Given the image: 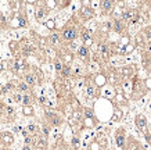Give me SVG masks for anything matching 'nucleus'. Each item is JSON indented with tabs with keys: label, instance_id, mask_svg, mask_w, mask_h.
Masks as SVG:
<instances>
[{
	"label": "nucleus",
	"instance_id": "1",
	"mask_svg": "<svg viewBox=\"0 0 151 150\" xmlns=\"http://www.w3.org/2000/svg\"><path fill=\"white\" fill-rule=\"evenodd\" d=\"M76 36H78V32H76V29H74V28H67V29L63 32V38L65 40H68V42H72L74 39H76Z\"/></svg>",
	"mask_w": 151,
	"mask_h": 150
},
{
	"label": "nucleus",
	"instance_id": "2",
	"mask_svg": "<svg viewBox=\"0 0 151 150\" xmlns=\"http://www.w3.org/2000/svg\"><path fill=\"white\" fill-rule=\"evenodd\" d=\"M46 117H47V119L50 121V124H51V125H56V126H57V125H60L61 122H63V121H61V118H60V117L57 115L56 112L47 111V112H46Z\"/></svg>",
	"mask_w": 151,
	"mask_h": 150
},
{
	"label": "nucleus",
	"instance_id": "3",
	"mask_svg": "<svg viewBox=\"0 0 151 150\" xmlns=\"http://www.w3.org/2000/svg\"><path fill=\"white\" fill-rule=\"evenodd\" d=\"M78 54L81 58H88L89 56V49L86 46H81V47H78Z\"/></svg>",
	"mask_w": 151,
	"mask_h": 150
},
{
	"label": "nucleus",
	"instance_id": "4",
	"mask_svg": "<svg viewBox=\"0 0 151 150\" xmlns=\"http://www.w3.org/2000/svg\"><path fill=\"white\" fill-rule=\"evenodd\" d=\"M25 83L28 85V86H33V85L36 83V78H35L33 75H31V74L25 75Z\"/></svg>",
	"mask_w": 151,
	"mask_h": 150
},
{
	"label": "nucleus",
	"instance_id": "5",
	"mask_svg": "<svg viewBox=\"0 0 151 150\" xmlns=\"http://www.w3.org/2000/svg\"><path fill=\"white\" fill-rule=\"evenodd\" d=\"M101 8H103L104 11L111 10V8H112V1H108V0H105V1H101Z\"/></svg>",
	"mask_w": 151,
	"mask_h": 150
},
{
	"label": "nucleus",
	"instance_id": "6",
	"mask_svg": "<svg viewBox=\"0 0 151 150\" xmlns=\"http://www.w3.org/2000/svg\"><path fill=\"white\" fill-rule=\"evenodd\" d=\"M115 142H117V146L123 147V146H125V136H123V135H118L117 139H115Z\"/></svg>",
	"mask_w": 151,
	"mask_h": 150
},
{
	"label": "nucleus",
	"instance_id": "7",
	"mask_svg": "<svg viewBox=\"0 0 151 150\" xmlns=\"http://www.w3.org/2000/svg\"><path fill=\"white\" fill-rule=\"evenodd\" d=\"M47 12H46V10L44 8H39L38 11H36V19L38 21H42V19L44 18V15H46Z\"/></svg>",
	"mask_w": 151,
	"mask_h": 150
},
{
	"label": "nucleus",
	"instance_id": "8",
	"mask_svg": "<svg viewBox=\"0 0 151 150\" xmlns=\"http://www.w3.org/2000/svg\"><path fill=\"white\" fill-rule=\"evenodd\" d=\"M136 121H137V126H139V128H140V129H144V128H145V119H144V117L139 115Z\"/></svg>",
	"mask_w": 151,
	"mask_h": 150
},
{
	"label": "nucleus",
	"instance_id": "9",
	"mask_svg": "<svg viewBox=\"0 0 151 150\" xmlns=\"http://www.w3.org/2000/svg\"><path fill=\"white\" fill-rule=\"evenodd\" d=\"M58 42H60V35H58V33H53V35L50 36V43L57 44Z\"/></svg>",
	"mask_w": 151,
	"mask_h": 150
},
{
	"label": "nucleus",
	"instance_id": "10",
	"mask_svg": "<svg viewBox=\"0 0 151 150\" xmlns=\"http://www.w3.org/2000/svg\"><path fill=\"white\" fill-rule=\"evenodd\" d=\"M114 29L118 32V33H121L122 29H123V25H122V22H121V21H117V22L114 24Z\"/></svg>",
	"mask_w": 151,
	"mask_h": 150
},
{
	"label": "nucleus",
	"instance_id": "11",
	"mask_svg": "<svg viewBox=\"0 0 151 150\" xmlns=\"http://www.w3.org/2000/svg\"><path fill=\"white\" fill-rule=\"evenodd\" d=\"M132 15H133V12H130V11H125L123 14H122V19H123V21H128V19L132 18Z\"/></svg>",
	"mask_w": 151,
	"mask_h": 150
},
{
	"label": "nucleus",
	"instance_id": "12",
	"mask_svg": "<svg viewBox=\"0 0 151 150\" xmlns=\"http://www.w3.org/2000/svg\"><path fill=\"white\" fill-rule=\"evenodd\" d=\"M22 103H24L25 106H29V104H31V96L24 94V96H22Z\"/></svg>",
	"mask_w": 151,
	"mask_h": 150
},
{
	"label": "nucleus",
	"instance_id": "13",
	"mask_svg": "<svg viewBox=\"0 0 151 150\" xmlns=\"http://www.w3.org/2000/svg\"><path fill=\"white\" fill-rule=\"evenodd\" d=\"M63 74H64V76H69V74H71V67H68V65L63 67Z\"/></svg>",
	"mask_w": 151,
	"mask_h": 150
},
{
	"label": "nucleus",
	"instance_id": "14",
	"mask_svg": "<svg viewBox=\"0 0 151 150\" xmlns=\"http://www.w3.org/2000/svg\"><path fill=\"white\" fill-rule=\"evenodd\" d=\"M100 51L103 53V56H107V54H108L107 46H105V44H100Z\"/></svg>",
	"mask_w": 151,
	"mask_h": 150
},
{
	"label": "nucleus",
	"instance_id": "15",
	"mask_svg": "<svg viewBox=\"0 0 151 150\" xmlns=\"http://www.w3.org/2000/svg\"><path fill=\"white\" fill-rule=\"evenodd\" d=\"M54 67H56V69L57 71H63V64H61V61H60V60H57L56 61V64H54Z\"/></svg>",
	"mask_w": 151,
	"mask_h": 150
},
{
	"label": "nucleus",
	"instance_id": "16",
	"mask_svg": "<svg viewBox=\"0 0 151 150\" xmlns=\"http://www.w3.org/2000/svg\"><path fill=\"white\" fill-rule=\"evenodd\" d=\"M19 90H22V92H26L28 90V85H26L25 82H21L19 83Z\"/></svg>",
	"mask_w": 151,
	"mask_h": 150
},
{
	"label": "nucleus",
	"instance_id": "17",
	"mask_svg": "<svg viewBox=\"0 0 151 150\" xmlns=\"http://www.w3.org/2000/svg\"><path fill=\"white\" fill-rule=\"evenodd\" d=\"M86 93H88V96H94V88L89 86L88 90H86Z\"/></svg>",
	"mask_w": 151,
	"mask_h": 150
},
{
	"label": "nucleus",
	"instance_id": "18",
	"mask_svg": "<svg viewBox=\"0 0 151 150\" xmlns=\"http://www.w3.org/2000/svg\"><path fill=\"white\" fill-rule=\"evenodd\" d=\"M36 129H38V126H36V125H33V124L28 125V132H36Z\"/></svg>",
	"mask_w": 151,
	"mask_h": 150
},
{
	"label": "nucleus",
	"instance_id": "19",
	"mask_svg": "<svg viewBox=\"0 0 151 150\" xmlns=\"http://www.w3.org/2000/svg\"><path fill=\"white\" fill-rule=\"evenodd\" d=\"M24 112H25V114H26V115H31V114H32V108H31V107H24Z\"/></svg>",
	"mask_w": 151,
	"mask_h": 150
},
{
	"label": "nucleus",
	"instance_id": "20",
	"mask_svg": "<svg viewBox=\"0 0 151 150\" xmlns=\"http://www.w3.org/2000/svg\"><path fill=\"white\" fill-rule=\"evenodd\" d=\"M14 100L15 101H22V96L21 94H14Z\"/></svg>",
	"mask_w": 151,
	"mask_h": 150
},
{
	"label": "nucleus",
	"instance_id": "21",
	"mask_svg": "<svg viewBox=\"0 0 151 150\" xmlns=\"http://www.w3.org/2000/svg\"><path fill=\"white\" fill-rule=\"evenodd\" d=\"M83 40H89V39H90V35H89L88 32H83Z\"/></svg>",
	"mask_w": 151,
	"mask_h": 150
},
{
	"label": "nucleus",
	"instance_id": "22",
	"mask_svg": "<svg viewBox=\"0 0 151 150\" xmlns=\"http://www.w3.org/2000/svg\"><path fill=\"white\" fill-rule=\"evenodd\" d=\"M6 111H7V114H13L14 110L11 108V107H7V108H6Z\"/></svg>",
	"mask_w": 151,
	"mask_h": 150
},
{
	"label": "nucleus",
	"instance_id": "23",
	"mask_svg": "<svg viewBox=\"0 0 151 150\" xmlns=\"http://www.w3.org/2000/svg\"><path fill=\"white\" fill-rule=\"evenodd\" d=\"M43 133L46 135V136L49 135V128H47V126H43Z\"/></svg>",
	"mask_w": 151,
	"mask_h": 150
},
{
	"label": "nucleus",
	"instance_id": "24",
	"mask_svg": "<svg viewBox=\"0 0 151 150\" xmlns=\"http://www.w3.org/2000/svg\"><path fill=\"white\" fill-rule=\"evenodd\" d=\"M78 142H79V140H78L76 138H74V139H72V143H74V144H78Z\"/></svg>",
	"mask_w": 151,
	"mask_h": 150
},
{
	"label": "nucleus",
	"instance_id": "25",
	"mask_svg": "<svg viewBox=\"0 0 151 150\" xmlns=\"http://www.w3.org/2000/svg\"><path fill=\"white\" fill-rule=\"evenodd\" d=\"M47 26H49V28H53V21H49V22H47Z\"/></svg>",
	"mask_w": 151,
	"mask_h": 150
},
{
	"label": "nucleus",
	"instance_id": "26",
	"mask_svg": "<svg viewBox=\"0 0 151 150\" xmlns=\"http://www.w3.org/2000/svg\"><path fill=\"white\" fill-rule=\"evenodd\" d=\"M22 150H31V147H29V146H26V144H25V146L22 147Z\"/></svg>",
	"mask_w": 151,
	"mask_h": 150
},
{
	"label": "nucleus",
	"instance_id": "27",
	"mask_svg": "<svg viewBox=\"0 0 151 150\" xmlns=\"http://www.w3.org/2000/svg\"><path fill=\"white\" fill-rule=\"evenodd\" d=\"M1 112H3V104L0 103V114H1Z\"/></svg>",
	"mask_w": 151,
	"mask_h": 150
},
{
	"label": "nucleus",
	"instance_id": "28",
	"mask_svg": "<svg viewBox=\"0 0 151 150\" xmlns=\"http://www.w3.org/2000/svg\"><path fill=\"white\" fill-rule=\"evenodd\" d=\"M0 150H7V149H0Z\"/></svg>",
	"mask_w": 151,
	"mask_h": 150
}]
</instances>
